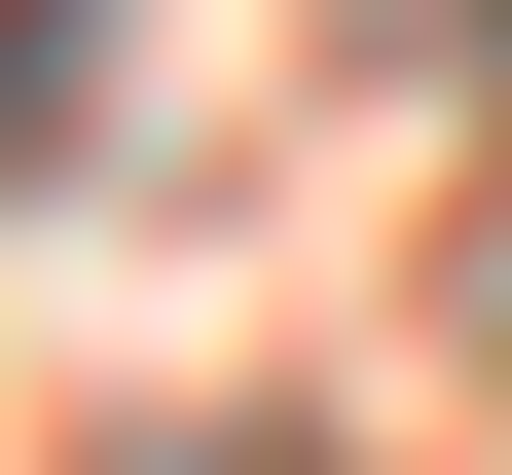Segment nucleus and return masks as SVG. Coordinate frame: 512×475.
<instances>
[{
    "label": "nucleus",
    "instance_id": "nucleus-1",
    "mask_svg": "<svg viewBox=\"0 0 512 475\" xmlns=\"http://www.w3.org/2000/svg\"><path fill=\"white\" fill-rule=\"evenodd\" d=\"M220 475H293V439H220Z\"/></svg>",
    "mask_w": 512,
    "mask_h": 475
}]
</instances>
